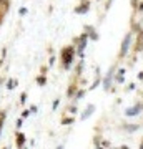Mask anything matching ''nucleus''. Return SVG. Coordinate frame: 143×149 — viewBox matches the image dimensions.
Masks as SVG:
<instances>
[{"label": "nucleus", "instance_id": "nucleus-11", "mask_svg": "<svg viewBox=\"0 0 143 149\" xmlns=\"http://www.w3.org/2000/svg\"><path fill=\"white\" fill-rule=\"evenodd\" d=\"M77 91H78V86H77V83H72L70 86H68V89H67V98H75V95H77Z\"/></svg>", "mask_w": 143, "mask_h": 149}, {"label": "nucleus", "instance_id": "nucleus-14", "mask_svg": "<svg viewBox=\"0 0 143 149\" xmlns=\"http://www.w3.org/2000/svg\"><path fill=\"white\" fill-rule=\"evenodd\" d=\"M45 83H47V74H38V76H37V85L43 86Z\"/></svg>", "mask_w": 143, "mask_h": 149}, {"label": "nucleus", "instance_id": "nucleus-10", "mask_svg": "<svg viewBox=\"0 0 143 149\" xmlns=\"http://www.w3.org/2000/svg\"><path fill=\"white\" fill-rule=\"evenodd\" d=\"M93 113H95V104H88V106H87V109L82 113V121L88 119V118L93 114Z\"/></svg>", "mask_w": 143, "mask_h": 149}, {"label": "nucleus", "instance_id": "nucleus-13", "mask_svg": "<svg viewBox=\"0 0 143 149\" xmlns=\"http://www.w3.org/2000/svg\"><path fill=\"white\" fill-rule=\"evenodd\" d=\"M138 124H123V131H127V133H135L138 131Z\"/></svg>", "mask_w": 143, "mask_h": 149}, {"label": "nucleus", "instance_id": "nucleus-30", "mask_svg": "<svg viewBox=\"0 0 143 149\" xmlns=\"http://www.w3.org/2000/svg\"><path fill=\"white\" fill-rule=\"evenodd\" d=\"M118 149H130V148H128V146H127V144H123L122 148H118Z\"/></svg>", "mask_w": 143, "mask_h": 149}, {"label": "nucleus", "instance_id": "nucleus-9", "mask_svg": "<svg viewBox=\"0 0 143 149\" xmlns=\"http://www.w3.org/2000/svg\"><path fill=\"white\" fill-rule=\"evenodd\" d=\"M125 73H127V68H116V73H115V83H118V85H123L125 83Z\"/></svg>", "mask_w": 143, "mask_h": 149}, {"label": "nucleus", "instance_id": "nucleus-7", "mask_svg": "<svg viewBox=\"0 0 143 149\" xmlns=\"http://www.w3.org/2000/svg\"><path fill=\"white\" fill-rule=\"evenodd\" d=\"M142 111H143V103L142 101H136L133 106H130V108L125 109V116H128V118H135V116H138Z\"/></svg>", "mask_w": 143, "mask_h": 149}, {"label": "nucleus", "instance_id": "nucleus-12", "mask_svg": "<svg viewBox=\"0 0 143 149\" xmlns=\"http://www.w3.org/2000/svg\"><path fill=\"white\" fill-rule=\"evenodd\" d=\"M15 139H17V148L22 149L23 144H25V134H23V133H17V134H15Z\"/></svg>", "mask_w": 143, "mask_h": 149}, {"label": "nucleus", "instance_id": "nucleus-22", "mask_svg": "<svg viewBox=\"0 0 143 149\" xmlns=\"http://www.w3.org/2000/svg\"><path fill=\"white\" fill-rule=\"evenodd\" d=\"M25 100H27V93H22L20 95V104H25Z\"/></svg>", "mask_w": 143, "mask_h": 149}, {"label": "nucleus", "instance_id": "nucleus-23", "mask_svg": "<svg viewBox=\"0 0 143 149\" xmlns=\"http://www.w3.org/2000/svg\"><path fill=\"white\" fill-rule=\"evenodd\" d=\"M136 14H143V2L138 3V8H136Z\"/></svg>", "mask_w": 143, "mask_h": 149}, {"label": "nucleus", "instance_id": "nucleus-19", "mask_svg": "<svg viewBox=\"0 0 143 149\" xmlns=\"http://www.w3.org/2000/svg\"><path fill=\"white\" fill-rule=\"evenodd\" d=\"M27 7H20V10H18V15H20V17H23V15H27Z\"/></svg>", "mask_w": 143, "mask_h": 149}, {"label": "nucleus", "instance_id": "nucleus-26", "mask_svg": "<svg viewBox=\"0 0 143 149\" xmlns=\"http://www.w3.org/2000/svg\"><path fill=\"white\" fill-rule=\"evenodd\" d=\"M30 113H32L30 109H25V111L22 113V118H28V116H30Z\"/></svg>", "mask_w": 143, "mask_h": 149}, {"label": "nucleus", "instance_id": "nucleus-18", "mask_svg": "<svg viewBox=\"0 0 143 149\" xmlns=\"http://www.w3.org/2000/svg\"><path fill=\"white\" fill-rule=\"evenodd\" d=\"M17 85H18V81H17V80H14V78H10V80L7 81V88L8 89H14V86H17Z\"/></svg>", "mask_w": 143, "mask_h": 149}, {"label": "nucleus", "instance_id": "nucleus-4", "mask_svg": "<svg viewBox=\"0 0 143 149\" xmlns=\"http://www.w3.org/2000/svg\"><path fill=\"white\" fill-rule=\"evenodd\" d=\"M115 73H116V63H113V65L108 68V71L103 74L102 86H103V89H105V91H110V89L113 88V86H112V83L115 81Z\"/></svg>", "mask_w": 143, "mask_h": 149}, {"label": "nucleus", "instance_id": "nucleus-6", "mask_svg": "<svg viewBox=\"0 0 143 149\" xmlns=\"http://www.w3.org/2000/svg\"><path fill=\"white\" fill-rule=\"evenodd\" d=\"M131 51H133V55L143 51V30L135 35V40H133V45H131Z\"/></svg>", "mask_w": 143, "mask_h": 149}, {"label": "nucleus", "instance_id": "nucleus-24", "mask_svg": "<svg viewBox=\"0 0 143 149\" xmlns=\"http://www.w3.org/2000/svg\"><path fill=\"white\" fill-rule=\"evenodd\" d=\"M68 111H70V113H77V106L75 104H70V106H68Z\"/></svg>", "mask_w": 143, "mask_h": 149}, {"label": "nucleus", "instance_id": "nucleus-20", "mask_svg": "<svg viewBox=\"0 0 143 149\" xmlns=\"http://www.w3.org/2000/svg\"><path fill=\"white\" fill-rule=\"evenodd\" d=\"M55 61H57V58H55L53 55H52V56H50V60H48V66H53Z\"/></svg>", "mask_w": 143, "mask_h": 149}, {"label": "nucleus", "instance_id": "nucleus-15", "mask_svg": "<svg viewBox=\"0 0 143 149\" xmlns=\"http://www.w3.org/2000/svg\"><path fill=\"white\" fill-rule=\"evenodd\" d=\"M85 93H87V91H85V89H82V88H78V91H77V95H75V98H73V101H78V100H80V98H83V96H85Z\"/></svg>", "mask_w": 143, "mask_h": 149}, {"label": "nucleus", "instance_id": "nucleus-21", "mask_svg": "<svg viewBox=\"0 0 143 149\" xmlns=\"http://www.w3.org/2000/svg\"><path fill=\"white\" fill-rule=\"evenodd\" d=\"M135 88H136L135 83H128V86H127V91H133Z\"/></svg>", "mask_w": 143, "mask_h": 149}, {"label": "nucleus", "instance_id": "nucleus-16", "mask_svg": "<svg viewBox=\"0 0 143 149\" xmlns=\"http://www.w3.org/2000/svg\"><path fill=\"white\" fill-rule=\"evenodd\" d=\"M75 121V119H73V118H72V116H65V118H62V124H63V126H67V124H72V123Z\"/></svg>", "mask_w": 143, "mask_h": 149}, {"label": "nucleus", "instance_id": "nucleus-31", "mask_svg": "<svg viewBox=\"0 0 143 149\" xmlns=\"http://www.w3.org/2000/svg\"><path fill=\"white\" fill-rule=\"evenodd\" d=\"M138 149H143V137H142V142H140V148Z\"/></svg>", "mask_w": 143, "mask_h": 149}, {"label": "nucleus", "instance_id": "nucleus-35", "mask_svg": "<svg viewBox=\"0 0 143 149\" xmlns=\"http://www.w3.org/2000/svg\"><path fill=\"white\" fill-rule=\"evenodd\" d=\"M3 149H8V148H3Z\"/></svg>", "mask_w": 143, "mask_h": 149}, {"label": "nucleus", "instance_id": "nucleus-27", "mask_svg": "<svg viewBox=\"0 0 143 149\" xmlns=\"http://www.w3.org/2000/svg\"><path fill=\"white\" fill-rule=\"evenodd\" d=\"M58 104H60V100H55V101H53V104H52V108H53V109H57V108H58Z\"/></svg>", "mask_w": 143, "mask_h": 149}, {"label": "nucleus", "instance_id": "nucleus-5", "mask_svg": "<svg viewBox=\"0 0 143 149\" xmlns=\"http://www.w3.org/2000/svg\"><path fill=\"white\" fill-rule=\"evenodd\" d=\"M90 8H92V0H80L75 5L73 12H75L77 15H85V14L90 12Z\"/></svg>", "mask_w": 143, "mask_h": 149}, {"label": "nucleus", "instance_id": "nucleus-29", "mask_svg": "<svg viewBox=\"0 0 143 149\" xmlns=\"http://www.w3.org/2000/svg\"><path fill=\"white\" fill-rule=\"evenodd\" d=\"M20 126H22V118L20 119H17V128H20Z\"/></svg>", "mask_w": 143, "mask_h": 149}, {"label": "nucleus", "instance_id": "nucleus-3", "mask_svg": "<svg viewBox=\"0 0 143 149\" xmlns=\"http://www.w3.org/2000/svg\"><path fill=\"white\" fill-rule=\"evenodd\" d=\"M88 40L90 38L85 32H82V35H78V37H75V38L72 40V45L77 48V56H78L80 60L85 58V48H87V45H88Z\"/></svg>", "mask_w": 143, "mask_h": 149}, {"label": "nucleus", "instance_id": "nucleus-33", "mask_svg": "<svg viewBox=\"0 0 143 149\" xmlns=\"http://www.w3.org/2000/svg\"><path fill=\"white\" fill-rule=\"evenodd\" d=\"M142 103H143V96H142Z\"/></svg>", "mask_w": 143, "mask_h": 149}, {"label": "nucleus", "instance_id": "nucleus-17", "mask_svg": "<svg viewBox=\"0 0 143 149\" xmlns=\"http://www.w3.org/2000/svg\"><path fill=\"white\" fill-rule=\"evenodd\" d=\"M5 118H7V111L3 109V111L0 113V133H2V128H3V121H5Z\"/></svg>", "mask_w": 143, "mask_h": 149}, {"label": "nucleus", "instance_id": "nucleus-8", "mask_svg": "<svg viewBox=\"0 0 143 149\" xmlns=\"http://www.w3.org/2000/svg\"><path fill=\"white\" fill-rule=\"evenodd\" d=\"M83 32L88 35L90 40H93V41L100 40V35H98V32H96V28L93 27V25H85V27H83Z\"/></svg>", "mask_w": 143, "mask_h": 149}, {"label": "nucleus", "instance_id": "nucleus-32", "mask_svg": "<svg viewBox=\"0 0 143 149\" xmlns=\"http://www.w3.org/2000/svg\"><path fill=\"white\" fill-rule=\"evenodd\" d=\"M57 149H63V144H60V146H58V148H57Z\"/></svg>", "mask_w": 143, "mask_h": 149}, {"label": "nucleus", "instance_id": "nucleus-2", "mask_svg": "<svg viewBox=\"0 0 143 149\" xmlns=\"http://www.w3.org/2000/svg\"><path fill=\"white\" fill-rule=\"evenodd\" d=\"M133 32L128 30L127 33L123 35L122 38V43H120V48H118V55H116V58L118 60H125L127 56H128L130 50H131V45H133Z\"/></svg>", "mask_w": 143, "mask_h": 149}, {"label": "nucleus", "instance_id": "nucleus-34", "mask_svg": "<svg viewBox=\"0 0 143 149\" xmlns=\"http://www.w3.org/2000/svg\"><path fill=\"white\" fill-rule=\"evenodd\" d=\"M0 83H2V78H0Z\"/></svg>", "mask_w": 143, "mask_h": 149}, {"label": "nucleus", "instance_id": "nucleus-25", "mask_svg": "<svg viewBox=\"0 0 143 149\" xmlns=\"http://www.w3.org/2000/svg\"><path fill=\"white\" fill-rule=\"evenodd\" d=\"M48 68H50V66H42V68H40V74H47Z\"/></svg>", "mask_w": 143, "mask_h": 149}, {"label": "nucleus", "instance_id": "nucleus-28", "mask_svg": "<svg viewBox=\"0 0 143 149\" xmlns=\"http://www.w3.org/2000/svg\"><path fill=\"white\" fill-rule=\"evenodd\" d=\"M138 80H140V81H143V71H140V73H138Z\"/></svg>", "mask_w": 143, "mask_h": 149}, {"label": "nucleus", "instance_id": "nucleus-1", "mask_svg": "<svg viewBox=\"0 0 143 149\" xmlns=\"http://www.w3.org/2000/svg\"><path fill=\"white\" fill-rule=\"evenodd\" d=\"M75 56H77V48L73 45H65L60 50V63L65 71H68L72 68L73 61H75Z\"/></svg>", "mask_w": 143, "mask_h": 149}]
</instances>
